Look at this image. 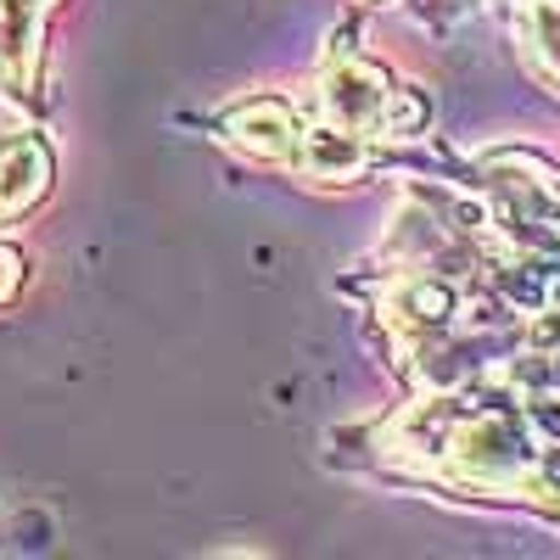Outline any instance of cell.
<instances>
[{
    "label": "cell",
    "mask_w": 560,
    "mask_h": 560,
    "mask_svg": "<svg viewBox=\"0 0 560 560\" xmlns=\"http://www.w3.org/2000/svg\"><path fill=\"white\" fill-rule=\"evenodd\" d=\"M303 118L292 102L280 96H247L224 113V140L230 147H242L264 163H298L303 158Z\"/></svg>",
    "instance_id": "3957f363"
},
{
    "label": "cell",
    "mask_w": 560,
    "mask_h": 560,
    "mask_svg": "<svg viewBox=\"0 0 560 560\" xmlns=\"http://www.w3.org/2000/svg\"><path fill=\"white\" fill-rule=\"evenodd\" d=\"M443 459L459 482L477 488H510V482H533L538 471V443L510 409H471L459 415L448 438H443Z\"/></svg>",
    "instance_id": "6da1fadb"
},
{
    "label": "cell",
    "mask_w": 560,
    "mask_h": 560,
    "mask_svg": "<svg viewBox=\"0 0 560 560\" xmlns=\"http://www.w3.org/2000/svg\"><path fill=\"white\" fill-rule=\"evenodd\" d=\"M51 191V147L39 135H7L0 140V224L28 213Z\"/></svg>",
    "instance_id": "277c9868"
},
{
    "label": "cell",
    "mask_w": 560,
    "mask_h": 560,
    "mask_svg": "<svg viewBox=\"0 0 560 560\" xmlns=\"http://www.w3.org/2000/svg\"><path fill=\"white\" fill-rule=\"evenodd\" d=\"M23 280H28V258L12 242H0V303H12L23 292Z\"/></svg>",
    "instance_id": "9c48e42d"
},
{
    "label": "cell",
    "mask_w": 560,
    "mask_h": 560,
    "mask_svg": "<svg viewBox=\"0 0 560 560\" xmlns=\"http://www.w3.org/2000/svg\"><path fill=\"white\" fill-rule=\"evenodd\" d=\"M387 314L409 337H443L454 325V314H459V292L443 275H404L387 292Z\"/></svg>",
    "instance_id": "5b68a950"
},
{
    "label": "cell",
    "mask_w": 560,
    "mask_h": 560,
    "mask_svg": "<svg viewBox=\"0 0 560 560\" xmlns=\"http://www.w3.org/2000/svg\"><path fill=\"white\" fill-rule=\"evenodd\" d=\"M45 12H51V0H0V84L28 79Z\"/></svg>",
    "instance_id": "52a82bcc"
},
{
    "label": "cell",
    "mask_w": 560,
    "mask_h": 560,
    "mask_svg": "<svg viewBox=\"0 0 560 560\" xmlns=\"http://www.w3.org/2000/svg\"><path fill=\"white\" fill-rule=\"evenodd\" d=\"M393 96H398V84L382 62H370V57H353V51H337L331 45V68H325L319 79V107L331 124H348V129H382L387 113H393Z\"/></svg>",
    "instance_id": "7a4b0ae2"
},
{
    "label": "cell",
    "mask_w": 560,
    "mask_h": 560,
    "mask_svg": "<svg viewBox=\"0 0 560 560\" xmlns=\"http://www.w3.org/2000/svg\"><path fill=\"white\" fill-rule=\"evenodd\" d=\"M298 168L314 174V179H359V174L370 168L364 129H348V124H319V129H308Z\"/></svg>",
    "instance_id": "8992f818"
},
{
    "label": "cell",
    "mask_w": 560,
    "mask_h": 560,
    "mask_svg": "<svg viewBox=\"0 0 560 560\" xmlns=\"http://www.w3.org/2000/svg\"><path fill=\"white\" fill-rule=\"evenodd\" d=\"M427 124H432V102L420 96V90H398L382 129H387V135H427Z\"/></svg>",
    "instance_id": "ba28073f"
}]
</instances>
